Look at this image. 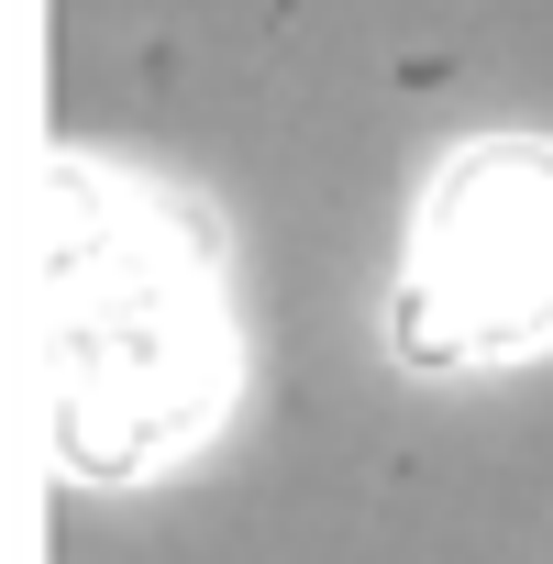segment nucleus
Returning <instances> with one entry per match:
<instances>
[{
	"mask_svg": "<svg viewBox=\"0 0 553 564\" xmlns=\"http://www.w3.org/2000/svg\"><path fill=\"white\" fill-rule=\"evenodd\" d=\"M45 366H56V465L89 487L166 476L199 454L243 388L221 232L100 155L45 177Z\"/></svg>",
	"mask_w": 553,
	"mask_h": 564,
	"instance_id": "obj_1",
	"label": "nucleus"
},
{
	"mask_svg": "<svg viewBox=\"0 0 553 564\" xmlns=\"http://www.w3.org/2000/svg\"><path fill=\"white\" fill-rule=\"evenodd\" d=\"M388 355L410 377H487L553 355V144L542 133H476L432 166Z\"/></svg>",
	"mask_w": 553,
	"mask_h": 564,
	"instance_id": "obj_2",
	"label": "nucleus"
}]
</instances>
